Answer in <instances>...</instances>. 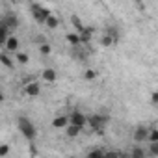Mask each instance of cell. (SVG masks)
I'll return each instance as SVG.
<instances>
[{"instance_id":"11","label":"cell","mask_w":158,"mask_h":158,"mask_svg":"<svg viewBox=\"0 0 158 158\" xmlns=\"http://www.w3.org/2000/svg\"><path fill=\"white\" fill-rule=\"evenodd\" d=\"M10 35H8V28L4 26V24H0V45L2 43H6V39H8Z\"/></svg>"},{"instance_id":"12","label":"cell","mask_w":158,"mask_h":158,"mask_svg":"<svg viewBox=\"0 0 158 158\" xmlns=\"http://www.w3.org/2000/svg\"><path fill=\"white\" fill-rule=\"evenodd\" d=\"M45 24H47L48 28H56V26H58V19H56L54 15H48L47 21H45Z\"/></svg>"},{"instance_id":"21","label":"cell","mask_w":158,"mask_h":158,"mask_svg":"<svg viewBox=\"0 0 158 158\" xmlns=\"http://www.w3.org/2000/svg\"><path fill=\"white\" fill-rule=\"evenodd\" d=\"M134 158H143V151L141 149H134Z\"/></svg>"},{"instance_id":"20","label":"cell","mask_w":158,"mask_h":158,"mask_svg":"<svg viewBox=\"0 0 158 158\" xmlns=\"http://www.w3.org/2000/svg\"><path fill=\"white\" fill-rule=\"evenodd\" d=\"M149 134H151V136H149V138H151V141H158V132H156V130H151Z\"/></svg>"},{"instance_id":"4","label":"cell","mask_w":158,"mask_h":158,"mask_svg":"<svg viewBox=\"0 0 158 158\" xmlns=\"http://www.w3.org/2000/svg\"><path fill=\"white\" fill-rule=\"evenodd\" d=\"M104 123H106V119L104 117H99V115H93V117H89V125L95 128V130H102V127H104Z\"/></svg>"},{"instance_id":"5","label":"cell","mask_w":158,"mask_h":158,"mask_svg":"<svg viewBox=\"0 0 158 158\" xmlns=\"http://www.w3.org/2000/svg\"><path fill=\"white\" fill-rule=\"evenodd\" d=\"M24 93H26V95H32V97H35V95H39V86L32 82V84H28V86L24 88Z\"/></svg>"},{"instance_id":"22","label":"cell","mask_w":158,"mask_h":158,"mask_svg":"<svg viewBox=\"0 0 158 158\" xmlns=\"http://www.w3.org/2000/svg\"><path fill=\"white\" fill-rule=\"evenodd\" d=\"M39 48H41V52H43V54H48V52H50V47H48V45H41Z\"/></svg>"},{"instance_id":"6","label":"cell","mask_w":158,"mask_h":158,"mask_svg":"<svg viewBox=\"0 0 158 158\" xmlns=\"http://www.w3.org/2000/svg\"><path fill=\"white\" fill-rule=\"evenodd\" d=\"M147 136H149V132H147V128H143V127H139V128L136 130V134H134V139H136V141H143V139H147Z\"/></svg>"},{"instance_id":"19","label":"cell","mask_w":158,"mask_h":158,"mask_svg":"<svg viewBox=\"0 0 158 158\" xmlns=\"http://www.w3.org/2000/svg\"><path fill=\"white\" fill-rule=\"evenodd\" d=\"M17 60H19L21 63H26V61H28V56H26V54H17Z\"/></svg>"},{"instance_id":"3","label":"cell","mask_w":158,"mask_h":158,"mask_svg":"<svg viewBox=\"0 0 158 158\" xmlns=\"http://www.w3.org/2000/svg\"><path fill=\"white\" fill-rule=\"evenodd\" d=\"M67 119H69V125H74V127H80V128H82V127L86 125V117H84V115H82L80 112H74V114H73L71 117H67Z\"/></svg>"},{"instance_id":"23","label":"cell","mask_w":158,"mask_h":158,"mask_svg":"<svg viewBox=\"0 0 158 158\" xmlns=\"http://www.w3.org/2000/svg\"><path fill=\"white\" fill-rule=\"evenodd\" d=\"M86 78H88V80H91V78H95V73H93V71H86Z\"/></svg>"},{"instance_id":"16","label":"cell","mask_w":158,"mask_h":158,"mask_svg":"<svg viewBox=\"0 0 158 158\" xmlns=\"http://www.w3.org/2000/svg\"><path fill=\"white\" fill-rule=\"evenodd\" d=\"M114 43H115V41H114L110 35H106V37L102 39V45H104V47H110V45H114Z\"/></svg>"},{"instance_id":"9","label":"cell","mask_w":158,"mask_h":158,"mask_svg":"<svg viewBox=\"0 0 158 158\" xmlns=\"http://www.w3.org/2000/svg\"><path fill=\"white\" fill-rule=\"evenodd\" d=\"M43 78H45V80H48V82L56 80V71H54V69H47V71L43 73Z\"/></svg>"},{"instance_id":"24","label":"cell","mask_w":158,"mask_h":158,"mask_svg":"<svg viewBox=\"0 0 158 158\" xmlns=\"http://www.w3.org/2000/svg\"><path fill=\"white\" fill-rule=\"evenodd\" d=\"M0 101H2V95H0Z\"/></svg>"},{"instance_id":"7","label":"cell","mask_w":158,"mask_h":158,"mask_svg":"<svg viewBox=\"0 0 158 158\" xmlns=\"http://www.w3.org/2000/svg\"><path fill=\"white\" fill-rule=\"evenodd\" d=\"M6 47H8V50H17L19 41H17L15 37H8V39H6Z\"/></svg>"},{"instance_id":"15","label":"cell","mask_w":158,"mask_h":158,"mask_svg":"<svg viewBox=\"0 0 158 158\" xmlns=\"http://www.w3.org/2000/svg\"><path fill=\"white\" fill-rule=\"evenodd\" d=\"M0 61H2L4 65H11V60L8 58V54H0Z\"/></svg>"},{"instance_id":"18","label":"cell","mask_w":158,"mask_h":158,"mask_svg":"<svg viewBox=\"0 0 158 158\" xmlns=\"http://www.w3.org/2000/svg\"><path fill=\"white\" fill-rule=\"evenodd\" d=\"M151 152H152V154L158 152V141H151Z\"/></svg>"},{"instance_id":"10","label":"cell","mask_w":158,"mask_h":158,"mask_svg":"<svg viewBox=\"0 0 158 158\" xmlns=\"http://www.w3.org/2000/svg\"><path fill=\"white\" fill-rule=\"evenodd\" d=\"M78 132H80V127H74V125H67V136L74 138V136H78Z\"/></svg>"},{"instance_id":"8","label":"cell","mask_w":158,"mask_h":158,"mask_svg":"<svg viewBox=\"0 0 158 158\" xmlns=\"http://www.w3.org/2000/svg\"><path fill=\"white\" fill-rule=\"evenodd\" d=\"M52 125H54L56 128H61V127H67V125H69V119H67V117H56Z\"/></svg>"},{"instance_id":"13","label":"cell","mask_w":158,"mask_h":158,"mask_svg":"<svg viewBox=\"0 0 158 158\" xmlns=\"http://www.w3.org/2000/svg\"><path fill=\"white\" fill-rule=\"evenodd\" d=\"M89 158H104V152H102V151H99V149H95V151H91V152H89Z\"/></svg>"},{"instance_id":"17","label":"cell","mask_w":158,"mask_h":158,"mask_svg":"<svg viewBox=\"0 0 158 158\" xmlns=\"http://www.w3.org/2000/svg\"><path fill=\"white\" fill-rule=\"evenodd\" d=\"M10 152V147L8 145H0V156H6Z\"/></svg>"},{"instance_id":"14","label":"cell","mask_w":158,"mask_h":158,"mask_svg":"<svg viewBox=\"0 0 158 158\" xmlns=\"http://www.w3.org/2000/svg\"><path fill=\"white\" fill-rule=\"evenodd\" d=\"M67 41H69V43H73V45H78V43H80L78 35H74V34H69V35H67Z\"/></svg>"},{"instance_id":"1","label":"cell","mask_w":158,"mask_h":158,"mask_svg":"<svg viewBox=\"0 0 158 158\" xmlns=\"http://www.w3.org/2000/svg\"><path fill=\"white\" fill-rule=\"evenodd\" d=\"M19 128H21V132H23L28 139H34V136H35V128H34V125L30 123V119L21 117V119H19Z\"/></svg>"},{"instance_id":"2","label":"cell","mask_w":158,"mask_h":158,"mask_svg":"<svg viewBox=\"0 0 158 158\" xmlns=\"http://www.w3.org/2000/svg\"><path fill=\"white\" fill-rule=\"evenodd\" d=\"M32 11H34V17H35V21H37V23H45V21H47V17L50 15V11H48V10H45L43 6H37V4H34V6H32Z\"/></svg>"}]
</instances>
